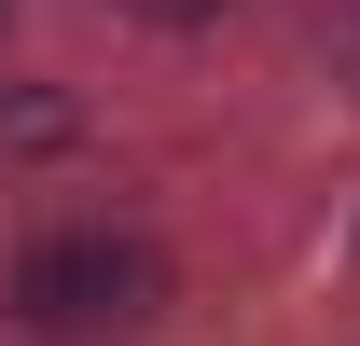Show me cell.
<instances>
[{
    "label": "cell",
    "mask_w": 360,
    "mask_h": 346,
    "mask_svg": "<svg viewBox=\"0 0 360 346\" xmlns=\"http://www.w3.org/2000/svg\"><path fill=\"white\" fill-rule=\"evenodd\" d=\"M153 305H167V250L125 222H56L14 250V333H42V346H111Z\"/></svg>",
    "instance_id": "6da1fadb"
},
{
    "label": "cell",
    "mask_w": 360,
    "mask_h": 346,
    "mask_svg": "<svg viewBox=\"0 0 360 346\" xmlns=\"http://www.w3.org/2000/svg\"><path fill=\"white\" fill-rule=\"evenodd\" d=\"M0 139H14V153H56V139H70V111H56V97H14V111H0Z\"/></svg>",
    "instance_id": "7a4b0ae2"
},
{
    "label": "cell",
    "mask_w": 360,
    "mask_h": 346,
    "mask_svg": "<svg viewBox=\"0 0 360 346\" xmlns=\"http://www.w3.org/2000/svg\"><path fill=\"white\" fill-rule=\"evenodd\" d=\"M111 14H139V28H222V0H111Z\"/></svg>",
    "instance_id": "3957f363"
},
{
    "label": "cell",
    "mask_w": 360,
    "mask_h": 346,
    "mask_svg": "<svg viewBox=\"0 0 360 346\" xmlns=\"http://www.w3.org/2000/svg\"><path fill=\"white\" fill-rule=\"evenodd\" d=\"M0 14H14V0H0Z\"/></svg>",
    "instance_id": "277c9868"
}]
</instances>
